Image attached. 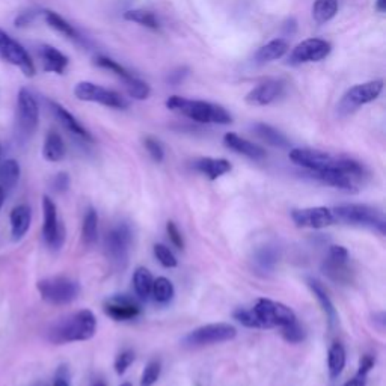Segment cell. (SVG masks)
<instances>
[{"label":"cell","mask_w":386,"mask_h":386,"mask_svg":"<svg viewBox=\"0 0 386 386\" xmlns=\"http://www.w3.org/2000/svg\"><path fill=\"white\" fill-rule=\"evenodd\" d=\"M41 59L44 71L47 73H55V74H63L68 67V58L55 48L53 46H43L41 47Z\"/></svg>","instance_id":"23"},{"label":"cell","mask_w":386,"mask_h":386,"mask_svg":"<svg viewBox=\"0 0 386 386\" xmlns=\"http://www.w3.org/2000/svg\"><path fill=\"white\" fill-rule=\"evenodd\" d=\"M337 224L364 226L377 231L379 234L386 233V219L382 210L367 204H344L332 209Z\"/></svg>","instance_id":"4"},{"label":"cell","mask_w":386,"mask_h":386,"mask_svg":"<svg viewBox=\"0 0 386 386\" xmlns=\"http://www.w3.org/2000/svg\"><path fill=\"white\" fill-rule=\"evenodd\" d=\"M291 219L299 228H311V229H323L335 222L332 209L328 207H310L299 209L291 212Z\"/></svg>","instance_id":"15"},{"label":"cell","mask_w":386,"mask_h":386,"mask_svg":"<svg viewBox=\"0 0 386 386\" xmlns=\"http://www.w3.org/2000/svg\"><path fill=\"white\" fill-rule=\"evenodd\" d=\"M162 372V362L159 359H152L150 361L142 372V377H140V386H154L157 383Z\"/></svg>","instance_id":"42"},{"label":"cell","mask_w":386,"mask_h":386,"mask_svg":"<svg viewBox=\"0 0 386 386\" xmlns=\"http://www.w3.org/2000/svg\"><path fill=\"white\" fill-rule=\"evenodd\" d=\"M376 9L379 12H385L386 11V0H376Z\"/></svg>","instance_id":"53"},{"label":"cell","mask_w":386,"mask_h":386,"mask_svg":"<svg viewBox=\"0 0 386 386\" xmlns=\"http://www.w3.org/2000/svg\"><path fill=\"white\" fill-rule=\"evenodd\" d=\"M133 243L132 226L121 222L112 226L105 239V254L109 263L115 268H124L130 256V249Z\"/></svg>","instance_id":"5"},{"label":"cell","mask_w":386,"mask_h":386,"mask_svg":"<svg viewBox=\"0 0 386 386\" xmlns=\"http://www.w3.org/2000/svg\"><path fill=\"white\" fill-rule=\"evenodd\" d=\"M120 386H133L130 382H124V383H121Z\"/></svg>","instance_id":"56"},{"label":"cell","mask_w":386,"mask_h":386,"mask_svg":"<svg viewBox=\"0 0 386 386\" xmlns=\"http://www.w3.org/2000/svg\"><path fill=\"white\" fill-rule=\"evenodd\" d=\"M376 364V359L372 358L371 355H364L361 358V361H359V368H358V372H362V375H367L372 370V367H375Z\"/></svg>","instance_id":"50"},{"label":"cell","mask_w":386,"mask_h":386,"mask_svg":"<svg viewBox=\"0 0 386 386\" xmlns=\"http://www.w3.org/2000/svg\"><path fill=\"white\" fill-rule=\"evenodd\" d=\"M36 16H38L36 11H24V12H20V14L14 20V24L17 26V28H24V26L31 24L35 20Z\"/></svg>","instance_id":"48"},{"label":"cell","mask_w":386,"mask_h":386,"mask_svg":"<svg viewBox=\"0 0 386 386\" xmlns=\"http://www.w3.org/2000/svg\"><path fill=\"white\" fill-rule=\"evenodd\" d=\"M40 122V106L28 89L23 88L17 95V127L21 136L29 137L35 133Z\"/></svg>","instance_id":"12"},{"label":"cell","mask_w":386,"mask_h":386,"mask_svg":"<svg viewBox=\"0 0 386 386\" xmlns=\"http://www.w3.org/2000/svg\"><path fill=\"white\" fill-rule=\"evenodd\" d=\"M343 386H367V375H362V372H356L355 377L347 380Z\"/></svg>","instance_id":"51"},{"label":"cell","mask_w":386,"mask_h":386,"mask_svg":"<svg viewBox=\"0 0 386 386\" xmlns=\"http://www.w3.org/2000/svg\"><path fill=\"white\" fill-rule=\"evenodd\" d=\"M43 212H44V225H43L44 240L48 248L58 251L63 246V241H66V229H63V225L59 221L56 204L48 197L43 198Z\"/></svg>","instance_id":"13"},{"label":"cell","mask_w":386,"mask_h":386,"mask_svg":"<svg viewBox=\"0 0 386 386\" xmlns=\"http://www.w3.org/2000/svg\"><path fill=\"white\" fill-rule=\"evenodd\" d=\"M97 332V318L93 311L82 310L61 318L51 326L48 337L55 344L91 340Z\"/></svg>","instance_id":"3"},{"label":"cell","mask_w":386,"mask_h":386,"mask_svg":"<svg viewBox=\"0 0 386 386\" xmlns=\"http://www.w3.org/2000/svg\"><path fill=\"white\" fill-rule=\"evenodd\" d=\"M278 260H279L278 251L273 246H266L255 254L254 263H255L256 268L267 273V272H272V270L275 268Z\"/></svg>","instance_id":"36"},{"label":"cell","mask_w":386,"mask_h":386,"mask_svg":"<svg viewBox=\"0 0 386 386\" xmlns=\"http://www.w3.org/2000/svg\"><path fill=\"white\" fill-rule=\"evenodd\" d=\"M224 144L229 150H233L237 154H241V156L252 160H263L266 157V151L263 147L251 142V140L239 136L237 133H226L224 136Z\"/></svg>","instance_id":"18"},{"label":"cell","mask_w":386,"mask_h":386,"mask_svg":"<svg viewBox=\"0 0 386 386\" xmlns=\"http://www.w3.org/2000/svg\"><path fill=\"white\" fill-rule=\"evenodd\" d=\"M0 59L21 70L26 77H33L36 73L31 55L19 41L0 29Z\"/></svg>","instance_id":"11"},{"label":"cell","mask_w":386,"mask_h":386,"mask_svg":"<svg viewBox=\"0 0 386 386\" xmlns=\"http://www.w3.org/2000/svg\"><path fill=\"white\" fill-rule=\"evenodd\" d=\"M0 159H2V145H0Z\"/></svg>","instance_id":"57"},{"label":"cell","mask_w":386,"mask_h":386,"mask_svg":"<svg viewBox=\"0 0 386 386\" xmlns=\"http://www.w3.org/2000/svg\"><path fill=\"white\" fill-rule=\"evenodd\" d=\"M95 66L100 67V68H105V70L113 73L115 75L120 77V79L122 80V83L127 82V80H130L132 77H133V74L130 71H128V70H125L121 66V63H118L117 61H113L112 58H108V56H97L95 58Z\"/></svg>","instance_id":"38"},{"label":"cell","mask_w":386,"mask_h":386,"mask_svg":"<svg viewBox=\"0 0 386 386\" xmlns=\"http://www.w3.org/2000/svg\"><path fill=\"white\" fill-rule=\"evenodd\" d=\"M193 168L210 179H217L222 175L228 174L233 166H231V163L226 159L202 157L193 163Z\"/></svg>","instance_id":"22"},{"label":"cell","mask_w":386,"mask_h":386,"mask_svg":"<svg viewBox=\"0 0 386 386\" xmlns=\"http://www.w3.org/2000/svg\"><path fill=\"white\" fill-rule=\"evenodd\" d=\"M20 179V165L14 159H8L0 165V187L5 192L14 189Z\"/></svg>","instance_id":"31"},{"label":"cell","mask_w":386,"mask_h":386,"mask_svg":"<svg viewBox=\"0 0 386 386\" xmlns=\"http://www.w3.org/2000/svg\"><path fill=\"white\" fill-rule=\"evenodd\" d=\"M74 95L77 100L97 103V105L106 106L110 109H127L128 101L118 93L112 89L103 88L93 82H79L74 88Z\"/></svg>","instance_id":"9"},{"label":"cell","mask_w":386,"mask_h":386,"mask_svg":"<svg viewBox=\"0 0 386 386\" xmlns=\"http://www.w3.org/2000/svg\"><path fill=\"white\" fill-rule=\"evenodd\" d=\"M383 91V80H370L365 83H359L352 86L347 91L340 103H338V113L340 115H349L359 109L361 106L368 105V103L375 101L380 97Z\"/></svg>","instance_id":"8"},{"label":"cell","mask_w":386,"mask_h":386,"mask_svg":"<svg viewBox=\"0 0 386 386\" xmlns=\"http://www.w3.org/2000/svg\"><path fill=\"white\" fill-rule=\"evenodd\" d=\"M166 233H168L169 240L172 241V244L177 249H184L183 236H182V233H179V229L177 228V225L174 222L166 224Z\"/></svg>","instance_id":"46"},{"label":"cell","mask_w":386,"mask_h":386,"mask_svg":"<svg viewBox=\"0 0 386 386\" xmlns=\"http://www.w3.org/2000/svg\"><path fill=\"white\" fill-rule=\"evenodd\" d=\"M135 361V352L130 349H125L124 352H121L117 359H115V371H117V375H124L127 371V368L130 367Z\"/></svg>","instance_id":"44"},{"label":"cell","mask_w":386,"mask_h":386,"mask_svg":"<svg viewBox=\"0 0 386 386\" xmlns=\"http://www.w3.org/2000/svg\"><path fill=\"white\" fill-rule=\"evenodd\" d=\"M254 132L255 135L259 136L260 139H263L266 144L276 147V148H287L290 145L288 139L282 135L279 130H276L275 127L264 124V122H259L254 125Z\"/></svg>","instance_id":"28"},{"label":"cell","mask_w":386,"mask_h":386,"mask_svg":"<svg viewBox=\"0 0 386 386\" xmlns=\"http://www.w3.org/2000/svg\"><path fill=\"white\" fill-rule=\"evenodd\" d=\"M124 19L127 21L144 26V28H148L151 31H157L160 28L159 20L154 16V12L147 9H128L124 12Z\"/></svg>","instance_id":"35"},{"label":"cell","mask_w":386,"mask_h":386,"mask_svg":"<svg viewBox=\"0 0 386 386\" xmlns=\"http://www.w3.org/2000/svg\"><path fill=\"white\" fill-rule=\"evenodd\" d=\"M313 178L318 179L320 183L326 186L335 187L344 192H356L358 190V182L361 178L355 175L340 172V171H323V172H311Z\"/></svg>","instance_id":"19"},{"label":"cell","mask_w":386,"mask_h":386,"mask_svg":"<svg viewBox=\"0 0 386 386\" xmlns=\"http://www.w3.org/2000/svg\"><path fill=\"white\" fill-rule=\"evenodd\" d=\"M51 386H71L70 382V371L66 365H62L58 368L55 379H53V385Z\"/></svg>","instance_id":"47"},{"label":"cell","mask_w":386,"mask_h":386,"mask_svg":"<svg viewBox=\"0 0 386 386\" xmlns=\"http://www.w3.org/2000/svg\"><path fill=\"white\" fill-rule=\"evenodd\" d=\"M332 51L330 43L326 40H320V38H310L301 44L296 46L288 58L291 66H301V63H310V62H320L326 59Z\"/></svg>","instance_id":"14"},{"label":"cell","mask_w":386,"mask_h":386,"mask_svg":"<svg viewBox=\"0 0 386 386\" xmlns=\"http://www.w3.org/2000/svg\"><path fill=\"white\" fill-rule=\"evenodd\" d=\"M38 291L51 305H68L79 296L80 286L70 278L55 276L38 282Z\"/></svg>","instance_id":"6"},{"label":"cell","mask_w":386,"mask_h":386,"mask_svg":"<svg viewBox=\"0 0 386 386\" xmlns=\"http://www.w3.org/2000/svg\"><path fill=\"white\" fill-rule=\"evenodd\" d=\"M282 338H284L290 344H299L306 338V332L305 329L298 323V320L293 321L290 325H286L281 328Z\"/></svg>","instance_id":"41"},{"label":"cell","mask_w":386,"mask_h":386,"mask_svg":"<svg viewBox=\"0 0 386 386\" xmlns=\"http://www.w3.org/2000/svg\"><path fill=\"white\" fill-rule=\"evenodd\" d=\"M152 299L156 301L160 305H168L175 296V288L174 284L165 276H160L157 279H154L152 290H151Z\"/></svg>","instance_id":"33"},{"label":"cell","mask_w":386,"mask_h":386,"mask_svg":"<svg viewBox=\"0 0 386 386\" xmlns=\"http://www.w3.org/2000/svg\"><path fill=\"white\" fill-rule=\"evenodd\" d=\"M66 144H63V139L56 132H48L43 145V156L47 162H61L66 157Z\"/></svg>","instance_id":"26"},{"label":"cell","mask_w":386,"mask_h":386,"mask_svg":"<svg viewBox=\"0 0 386 386\" xmlns=\"http://www.w3.org/2000/svg\"><path fill=\"white\" fill-rule=\"evenodd\" d=\"M345 362H347V355H345L344 345L341 343H333L328 353V370H329V377L332 380H337L341 376Z\"/></svg>","instance_id":"27"},{"label":"cell","mask_w":386,"mask_h":386,"mask_svg":"<svg viewBox=\"0 0 386 386\" xmlns=\"http://www.w3.org/2000/svg\"><path fill=\"white\" fill-rule=\"evenodd\" d=\"M186 74H187V73H184V70L174 71V73H171V75H169V82H171V83H178L179 80H183V77H184Z\"/></svg>","instance_id":"52"},{"label":"cell","mask_w":386,"mask_h":386,"mask_svg":"<svg viewBox=\"0 0 386 386\" xmlns=\"http://www.w3.org/2000/svg\"><path fill=\"white\" fill-rule=\"evenodd\" d=\"M233 317L243 326L251 328V329H263L261 321L259 317H256L252 308L251 310H248V308H239V310L234 311Z\"/></svg>","instance_id":"40"},{"label":"cell","mask_w":386,"mask_h":386,"mask_svg":"<svg viewBox=\"0 0 386 386\" xmlns=\"http://www.w3.org/2000/svg\"><path fill=\"white\" fill-rule=\"evenodd\" d=\"M154 255H156L157 261L166 268H174L178 266L177 256L172 254V251L168 246H165V244L162 243L154 244Z\"/></svg>","instance_id":"43"},{"label":"cell","mask_w":386,"mask_h":386,"mask_svg":"<svg viewBox=\"0 0 386 386\" xmlns=\"http://www.w3.org/2000/svg\"><path fill=\"white\" fill-rule=\"evenodd\" d=\"M82 240L86 246H94L98 240V213L95 209L89 207L85 213L82 224Z\"/></svg>","instance_id":"30"},{"label":"cell","mask_w":386,"mask_h":386,"mask_svg":"<svg viewBox=\"0 0 386 386\" xmlns=\"http://www.w3.org/2000/svg\"><path fill=\"white\" fill-rule=\"evenodd\" d=\"M290 160L310 172L340 171L358 178L364 177V168L356 160L344 156H333L330 152L318 150L294 148L290 151Z\"/></svg>","instance_id":"1"},{"label":"cell","mask_w":386,"mask_h":386,"mask_svg":"<svg viewBox=\"0 0 386 386\" xmlns=\"http://www.w3.org/2000/svg\"><path fill=\"white\" fill-rule=\"evenodd\" d=\"M31 226V209L28 205H17L11 212V234L14 240H20L26 236Z\"/></svg>","instance_id":"25"},{"label":"cell","mask_w":386,"mask_h":386,"mask_svg":"<svg viewBox=\"0 0 386 386\" xmlns=\"http://www.w3.org/2000/svg\"><path fill=\"white\" fill-rule=\"evenodd\" d=\"M105 313L115 321H130L140 315L142 308L130 296L115 294L105 302Z\"/></svg>","instance_id":"16"},{"label":"cell","mask_w":386,"mask_h":386,"mask_svg":"<svg viewBox=\"0 0 386 386\" xmlns=\"http://www.w3.org/2000/svg\"><path fill=\"white\" fill-rule=\"evenodd\" d=\"M347 264H349V261H337L328 256V260L323 264V270L330 279L337 282H345L350 279V270Z\"/></svg>","instance_id":"37"},{"label":"cell","mask_w":386,"mask_h":386,"mask_svg":"<svg viewBox=\"0 0 386 386\" xmlns=\"http://www.w3.org/2000/svg\"><path fill=\"white\" fill-rule=\"evenodd\" d=\"M154 284V278L151 272L145 267H137L133 275L135 293L140 301H148L151 298V290Z\"/></svg>","instance_id":"32"},{"label":"cell","mask_w":386,"mask_h":386,"mask_svg":"<svg viewBox=\"0 0 386 386\" xmlns=\"http://www.w3.org/2000/svg\"><path fill=\"white\" fill-rule=\"evenodd\" d=\"M70 187V177L66 172H61L53 178V189L56 192H66Z\"/></svg>","instance_id":"49"},{"label":"cell","mask_w":386,"mask_h":386,"mask_svg":"<svg viewBox=\"0 0 386 386\" xmlns=\"http://www.w3.org/2000/svg\"><path fill=\"white\" fill-rule=\"evenodd\" d=\"M50 108H51V112L55 113V117L58 118V121L63 127H66L71 135L80 137L83 140H88V142H93L94 139H93L91 133H89L86 128L79 121H77V118L74 117L73 113H70L66 108L61 106L59 103H55V101H50Z\"/></svg>","instance_id":"20"},{"label":"cell","mask_w":386,"mask_h":386,"mask_svg":"<svg viewBox=\"0 0 386 386\" xmlns=\"http://www.w3.org/2000/svg\"><path fill=\"white\" fill-rule=\"evenodd\" d=\"M124 88H125L128 97H132L133 100H139V101L147 100L151 94L150 85L145 83L144 80L137 79V77H135V75L132 77L130 80L124 82Z\"/></svg>","instance_id":"39"},{"label":"cell","mask_w":386,"mask_h":386,"mask_svg":"<svg viewBox=\"0 0 386 386\" xmlns=\"http://www.w3.org/2000/svg\"><path fill=\"white\" fill-rule=\"evenodd\" d=\"M89 386H108L105 382H103V380H100V379H97V380H94L91 385H89Z\"/></svg>","instance_id":"55"},{"label":"cell","mask_w":386,"mask_h":386,"mask_svg":"<svg viewBox=\"0 0 386 386\" xmlns=\"http://www.w3.org/2000/svg\"><path fill=\"white\" fill-rule=\"evenodd\" d=\"M44 19H46L47 24L50 26L51 29H55L56 32L62 33L63 36L70 38V40H73V41H82V38H80L79 32H77L73 28V24H70L66 19L61 17L58 14V12H55V11H44Z\"/></svg>","instance_id":"29"},{"label":"cell","mask_w":386,"mask_h":386,"mask_svg":"<svg viewBox=\"0 0 386 386\" xmlns=\"http://www.w3.org/2000/svg\"><path fill=\"white\" fill-rule=\"evenodd\" d=\"M284 94V83L279 80H267L255 86L246 95V103L251 106H268Z\"/></svg>","instance_id":"17"},{"label":"cell","mask_w":386,"mask_h":386,"mask_svg":"<svg viewBox=\"0 0 386 386\" xmlns=\"http://www.w3.org/2000/svg\"><path fill=\"white\" fill-rule=\"evenodd\" d=\"M290 50V46L286 40L282 38H276V40L268 41L263 47L259 48V51L255 53V62L260 63V66H264V63L268 62H275L281 58H284Z\"/></svg>","instance_id":"21"},{"label":"cell","mask_w":386,"mask_h":386,"mask_svg":"<svg viewBox=\"0 0 386 386\" xmlns=\"http://www.w3.org/2000/svg\"><path fill=\"white\" fill-rule=\"evenodd\" d=\"M252 310L255 311L256 317L260 318L263 329L282 328L298 320L290 306L272 299H259Z\"/></svg>","instance_id":"10"},{"label":"cell","mask_w":386,"mask_h":386,"mask_svg":"<svg viewBox=\"0 0 386 386\" xmlns=\"http://www.w3.org/2000/svg\"><path fill=\"white\" fill-rule=\"evenodd\" d=\"M5 190L0 187V209H2V205H4V201H5Z\"/></svg>","instance_id":"54"},{"label":"cell","mask_w":386,"mask_h":386,"mask_svg":"<svg viewBox=\"0 0 386 386\" xmlns=\"http://www.w3.org/2000/svg\"><path fill=\"white\" fill-rule=\"evenodd\" d=\"M144 145H145L148 154H150L151 159H152L154 162H157V163L163 162V159H165V150H163L162 144L159 142L157 139L147 137V139L144 140Z\"/></svg>","instance_id":"45"},{"label":"cell","mask_w":386,"mask_h":386,"mask_svg":"<svg viewBox=\"0 0 386 386\" xmlns=\"http://www.w3.org/2000/svg\"><path fill=\"white\" fill-rule=\"evenodd\" d=\"M237 335V329L229 323H212L201 326L195 330H192L189 335L184 337L183 344L186 347H205L213 344H221L234 340Z\"/></svg>","instance_id":"7"},{"label":"cell","mask_w":386,"mask_h":386,"mask_svg":"<svg viewBox=\"0 0 386 386\" xmlns=\"http://www.w3.org/2000/svg\"><path fill=\"white\" fill-rule=\"evenodd\" d=\"M166 108L199 124L226 125L233 122V117H231V113L225 108L210 101L189 100L174 95L166 100Z\"/></svg>","instance_id":"2"},{"label":"cell","mask_w":386,"mask_h":386,"mask_svg":"<svg viewBox=\"0 0 386 386\" xmlns=\"http://www.w3.org/2000/svg\"><path fill=\"white\" fill-rule=\"evenodd\" d=\"M308 282V287L311 288L313 294L315 296V299L318 302V305L321 306V310H323L328 321H329V325L333 326L337 323V318H338V314H337V310H335V306H333L330 298H329V294L328 291L325 290V287L320 284V282L317 279H313V278H308L306 279Z\"/></svg>","instance_id":"24"},{"label":"cell","mask_w":386,"mask_h":386,"mask_svg":"<svg viewBox=\"0 0 386 386\" xmlns=\"http://www.w3.org/2000/svg\"><path fill=\"white\" fill-rule=\"evenodd\" d=\"M338 12V0H315L313 5V17L318 24L330 21Z\"/></svg>","instance_id":"34"}]
</instances>
